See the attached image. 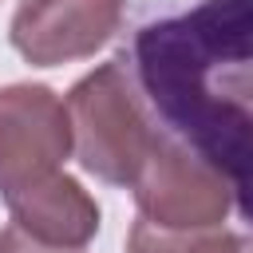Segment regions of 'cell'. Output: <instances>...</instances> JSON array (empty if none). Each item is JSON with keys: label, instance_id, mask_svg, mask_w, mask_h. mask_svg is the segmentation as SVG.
I'll list each match as a JSON object with an SVG mask.
<instances>
[{"label": "cell", "instance_id": "cell-2", "mask_svg": "<svg viewBox=\"0 0 253 253\" xmlns=\"http://www.w3.org/2000/svg\"><path fill=\"white\" fill-rule=\"evenodd\" d=\"M63 103L79 166L107 186H130L158 130L146 115V99L126 67V55H115L87 71Z\"/></svg>", "mask_w": 253, "mask_h": 253}, {"label": "cell", "instance_id": "cell-8", "mask_svg": "<svg viewBox=\"0 0 253 253\" xmlns=\"http://www.w3.org/2000/svg\"><path fill=\"white\" fill-rule=\"evenodd\" d=\"M0 253H83V249H67V245H47L32 233H24L16 221L0 229Z\"/></svg>", "mask_w": 253, "mask_h": 253}, {"label": "cell", "instance_id": "cell-4", "mask_svg": "<svg viewBox=\"0 0 253 253\" xmlns=\"http://www.w3.org/2000/svg\"><path fill=\"white\" fill-rule=\"evenodd\" d=\"M71 154L67 103L43 83L0 87V198L55 174Z\"/></svg>", "mask_w": 253, "mask_h": 253}, {"label": "cell", "instance_id": "cell-9", "mask_svg": "<svg viewBox=\"0 0 253 253\" xmlns=\"http://www.w3.org/2000/svg\"><path fill=\"white\" fill-rule=\"evenodd\" d=\"M217 253H253V233H229V229H221Z\"/></svg>", "mask_w": 253, "mask_h": 253}, {"label": "cell", "instance_id": "cell-7", "mask_svg": "<svg viewBox=\"0 0 253 253\" xmlns=\"http://www.w3.org/2000/svg\"><path fill=\"white\" fill-rule=\"evenodd\" d=\"M221 225L213 229H162L138 217L126 233V253H217Z\"/></svg>", "mask_w": 253, "mask_h": 253}, {"label": "cell", "instance_id": "cell-1", "mask_svg": "<svg viewBox=\"0 0 253 253\" xmlns=\"http://www.w3.org/2000/svg\"><path fill=\"white\" fill-rule=\"evenodd\" d=\"M130 63L158 126L229 182L253 225V0H198L142 24Z\"/></svg>", "mask_w": 253, "mask_h": 253}, {"label": "cell", "instance_id": "cell-6", "mask_svg": "<svg viewBox=\"0 0 253 253\" xmlns=\"http://www.w3.org/2000/svg\"><path fill=\"white\" fill-rule=\"evenodd\" d=\"M4 206L24 233H32L47 245L83 249L99 233V202L83 190L79 178H71L63 170L8 194Z\"/></svg>", "mask_w": 253, "mask_h": 253}, {"label": "cell", "instance_id": "cell-5", "mask_svg": "<svg viewBox=\"0 0 253 253\" xmlns=\"http://www.w3.org/2000/svg\"><path fill=\"white\" fill-rule=\"evenodd\" d=\"M126 0H20L8 24L12 47L32 67L95 55L123 24Z\"/></svg>", "mask_w": 253, "mask_h": 253}, {"label": "cell", "instance_id": "cell-3", "mask_svg": "<svg viewBox=\"0 0 253 253\" xmlns=\"http://www.w3.org/2000/svg\"><path fill=\"white\" fill-rule=\"evenodd\" d=\"M138 217L162 229H213L233 206L229 182L186 142L158 130L154 146L130 182Z\"/></svg>", "mask_w": 253, "mask_h": 253}]
</instances>
